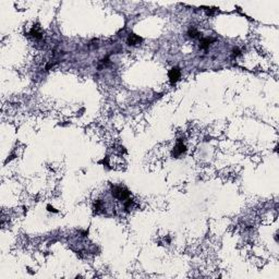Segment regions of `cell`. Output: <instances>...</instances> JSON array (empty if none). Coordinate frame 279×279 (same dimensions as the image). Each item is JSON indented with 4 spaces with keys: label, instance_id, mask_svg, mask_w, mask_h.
I'll return each mask as SVG.
<instances>
[{
    "label": "cell",
    "instance_id": "1",
    "mask_svg": "<svg viewBox=\"0 0 279 279\" xmlns=\"http://www.w3.org/2000/svg\"><path fill=\"white\" fill-rule=\"evenodd\" d=\"M112 196L119 201H127L130 197V192L125 187H115L112 189Z\"/></svg>",
    "mask_w": 279,
    "mask_h": 279
},
{
    "label": "cell",
    "instance_id": "7",
    "mask_svg": "<svg viewBox=\"0 0 279 279\" xmlns=\"http://www.w3.org/2000/svg\"><path fill=\"white\" fill-rule=\"evenodd\" d=\"M30 34L34 37V38H36V40H42V38H43L42 32H40V31H38V27H37V26H34L33 29L31 30Z\"/></svg>",
    "mask_w": 279,
    "mask_h": 279
},
{
    "label": "cell",
    "instance_id": "12",
    "mask_svg": "<svg viewBox=\"0 0 279 279\" xmlns=\"http://www.w3.org/2000/svg\"><path fill=\"white\" fill-rule=\"evenodd\" d=\"M47 208H48V210H49V212H53V213H57V210L55 209L53 207L50 206V205H48V206H47Z\"/></svg>",
    "mask_w": 279,
    "mask_h": 279
},
{
    "label": "cell",
    "instance_id": "11",
    "mask_svg": "<svg viewBox=\"0 0 279 279\" xmlns=\"http://www.w3.org/2000/svg\"><path fill=\"white\" fill-rule=\"evenodd\" d=\"M206 13L208 14V15H213V14L215 13V8H207Z\"/></svg>",
    "mask_w": 279,
    "mask_h": 279
},
{
    "label": "cell",
    "instance_id": "6",
    "mask_svg": "<svg viewBox=\"0 0 279 279\" xmlns=\"http://www.w3.org/2000/svg\"><path fill=\"white\" fill-rule=\"evenodd\" d=\"M187 35L190 37H192V38H200L202 34H201L195 27H190L189 31H187Z\"/></svg>",
    "mask_w": 279,
    "mask_h": 279
},
{
    "label": "cell",
    "instance_id": "9",
    "mask_svg": "<svg viewBox=\"0 0 279 279\" xmlns=\"http://www.w3.org/2000/svg\"><path fill=\"white\" fill-rule=\"evenodd\" d=\"M133 201L131 200V198H128V200L125 201V203H124V207H125V209L127 210H129L130 208H131L132 206H133Z\"/></svg>",
    "mask_w": 279,
    "mask_h": 279
},
{
    "label": "cell",
    "instance_id": "3",
    "mask_svg": "<svg viewBox=\"0 0 279 279\" xmlns=\"http://www.w3.org/2000/svg\"><path fill=\"white\" fill-rule=\"evenodd\" d=\"M168 75H169V80H170L171 84L177 83L178 81H179V79H180V76H181L180 69L177 68V67H174V68H172V69L169 71V74H168Z\"/></svg>",
    "mask_w": 279,
    "mask_h": 279
},
{
    "label": "cell",
    "instance_id": "5",
    "mask_svg": "<svg viewBox=\"0 0 279 279\" xmlns=\"http://www.w3.org/2000/svg\"><path fill=\"white\" fill-rule=\"evenodd\" d=\"M215 40H216L215 38H202V40H201L200 47L202 48V49L207 50V49H208V47L210 46V44L214 43Z\"/></svg>",
    "mask_w": 279,
    "mask_h": 279
},
{
    "label": "cell",
    "instance_id": "2",
    "mask_svg": "<svg viewBox=\"0 0 279 279\" xmlns=\"http://www.w3.org/2000/svg\"><path fill=\"white\" fill-rule=\"evenodd\" d=\"M185 151H187L185 145H184L181 141H179L177 144H176V146H174V149H172V153H171V154H172V157L178 158V157H180L183 153H185Z\"/></svg>",
    "mask_w": 279,
    "mask_h": 279
},
{
    "label": "cell",
    "instance_id": "10",
    "mask_svg": "<svg viewBox=\"0 0 279 279\" xmlns=\"http://www.w3.org/2000/svg\"><path fill=\"white\" fill-rule=\"evenodd\" d=\"M241 55V51H240L238 48H234V49L232 50V56H233V58H236V57H238V56H240Z\"/></svg>",
    "mask_w": 279,
    "mask_h": 279
},
{
    "label": "cell",
    "instance_id": "8",
    "mask_svg": "<svg viewBox=\"0 0 279 279\" xmlns=\"http://www.w3.org/2000/svg\"><path fill=\"white\" fill-rule=\"evenodd\" d=\"M102 206H103V202L100 200H97L95 203H94V210H95V212H98V210L102 208Z\"/></svg>",
    "mask_w": 279,
    "mask_h": 279
},
{
    "label": "cell",
    "instance_id": "4",
    "mask_svg": "<svg viewBox=\"0 0 279 279\" xmlns=\"http://www.w3.org/2000/svg\"><path fill=\"white\" fill-rule=\"evenodd\" d=\"M142 37L138 36V35H135V34H130L128 37V45H130V46H135V45H138V44H140L142 42Z\"/></svg>",
    "mask_w": 279,
    "mask_h": 279
}]
</instances>
